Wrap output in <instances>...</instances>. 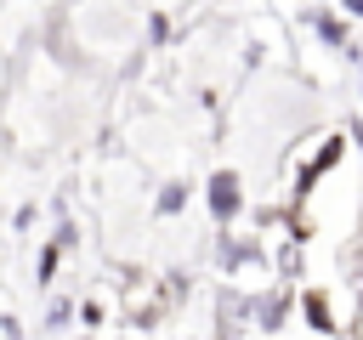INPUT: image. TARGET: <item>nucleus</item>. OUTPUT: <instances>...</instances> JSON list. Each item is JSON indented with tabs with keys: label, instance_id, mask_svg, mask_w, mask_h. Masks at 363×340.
<instances>
[{
	"label": "nucleus",
	"instance_id": "nucleus-1",
	"mask_svg": "<svg viewBox=\"0 0 363 340\" xmlns=\"http://www.w3.org/2000/svg\"><path fill=\"white\" fill-rule=\"evenodd\" d=\"M210 204H216V215H233L238 210V176H216L210 181Z\"/></svg>",
	"mask_w": 363,
	"mask_h": 340
},
{
	"label": "nucleus",
	"instance_id": "nucleus-2",
	"mask_svg": "<svg viewBox=\"0 0 363 340\" xmlns=\"http://www.w3.org/2000/svg\"><path fill=\"white\" fill-rule=\"evenodd\" d=\"M306 317H312V329L329 334V306H323V295H306Z\"/></svg>",
	"mask_w": 363,
	"mask_h": 340
},
{
	"label": "nucleus",
	"instance_id": "nucleus-3",
	"mask_svg": "<svg viewBox=\"0 0 363 340\" xmlns=\"http://www.w3.org/2000/svg\"><path fill=\"white\" fill-rule=\"evenodd\" d=\"M346 11H352V17H363V0H346Z\"/></svg>",
	"mask_w": 363,
	"mask_h": 340
},
{
	"label": "nucleus",
	"instance_id": "nucleus-4",
	"mask_svg": "<svg viewBox=\"0 0 363 340\" xmlns=\"http://www.w3.org/2000/svg\"><path fill=\"white\" fill-rule=\"evenodd\" d=\"M357 136H363V130H357Z\"/></svg>",
	"mask_w": 363,
	"mask_h": 340
}]
</instances>
